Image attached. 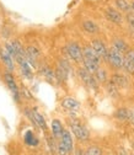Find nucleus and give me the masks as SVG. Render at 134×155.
Listing matches in <instances>:
<instances>
[{
    "mask_svg": "<svg viewBox=\"0 0 134 155\" xmlns=\"http://www.w3.org/2000/svg\"><path fill=\"white\" fill-rule=\"evenodd\" d=\"M40 73L42 74V76L46 80H48L49 83H54L57 80V75H55V70H53L51 67L48 65H43L41 67Z\"/></svg>",
    "mask_w": 134,
    "mask_h": 155,
    "instance_id": "nucleus-14",
    "label": "nucleus"
},
{
    "mask_svg": "<svg viewBox=\"0 0 134 155\" xmlns=\"http://www.w3.org/2000/svg\"><path fill=\"white\" fill-rule=\"evenodd\" d=\"M133 148H134V144H133Z\"/></svg>",
    "mask_w": 134,
    "mask_h": 155,
    "instance_id": "nucleus-30",
    "label": "nucleus"
},
{
    "mask_svg": "<svg viewBox=\"0 0 134 155\" xmlns=\"http://www.w3.org/2000/svg\"><path fill=\"white\" fill-rule=\"evenodd\" d=\"M114 8L119 10L122 14H129L132 12V5H130V0H113Z\"/></svg>",
    "mask_w": 134,
    "mask_h": 155,
    "instance_id": "nucleus-10",
    "label": "nucleus"
},
{
    "mask_svg": "<svg viewBox=\"0 0 134 155\" xmlns=\"http://www.w3.org/2000/svg\"><path fill=\"white\" fill-rule=\"evenodd\" d=\"M130 5H132V12H134V0H130Z\"/></svg>",
    "mask_w": 134,
    "mask_h": 155,
    "instance_id": "nucleus-29",
    "label": "nucleus"
},
{
    "mask_svg": "<svg viewBox=\"0 0 134 155\" xmlns=\"http://www.w3.org/2000/svg\"><path fill=\"white\" fill-rule=\"evenodd\" d=\"M128 121H129L132 124H134V108H130V110H129V117H128Z\"/></svg>",
    "mask_w": 134,
    "mask_h": 155,
    "instance_id": "nucleus-27",
    "label": "nucleus"
},
{
    "mask_svg": "<svg viewBox=\"0 0 134 155\" xmlns=\"http://www.w3.org/2000/svg\"><path fill=\"white\" fill-rule=\"evenodd\" d=\"M24 139H25V143H26L27 145L36 147V145L38 144V139L34 137V134H33V132H32V130H27V132L25 133Z\"/></svg>",
    "mask_w": 134,
    "mask_h": 155,
    "instance_id": "nucleus-20",
    "label": "nucleus"
},
{
    "mask_svg": "<svg viewBox=\"0 0 134 155\" xmlns=\"http://www.w3.org/2000/svg\"><path fill=\"white\" fill-rule=\"evenodd\" d=\"M114 117H116L118 121H128L129 110L128 108H124V107L118 108L116 112H114Z\"/></svg>",
    "mask_w": 134,
    "mask_h": 155,
    "instance_id": "nucleus-19",
    "label": "nucleus"
},
{
    "mask_svg": "<svg viewBox=\"0 0 134 155\" xmlns=\"http://www.w3.org/2000/svg\"><path fill=\"white\" fill-rule=\"evenodd\" d=\"M126 57H128L129 59H132L133 63H134V49H129V51L126 53Z\"/></svg>",
    "mask_w": 134,
    "mask_h": 155,
    "instance_id": "nucleus-28",
    "label": "nucleus"
},
{
    "mask_svg": "<svg viewBox=\"0 0 134 155\" xmlns=\"http://www.w3.org/2000/svg\"><path fill=\"white\" fill-rule=\"evenodd\" d=\"M31 112H32V122L37 126V127H40V128H42L43 130L44 129H47V124H46V120L43 118V116L38 112L36 108H32L31 110Z\"/></svg>",
    "mask_w": 134,
    "mask_h": 155,
    "instance_id": "nucleus-12",
    "label": "nucleus"
},
{
    "mask_svg": "<svg viewBox=\"0 0 134 155\" xmlns=\"http://www.w3.org/2000/svg\"><path fill=\"white\" fill-rule=\"evenodd\" d=\"M83 30L89 35H97L100 32L99 25L92 20H84L83 21Z\"/></svg>",
    "mask_w": 134,
    "mask_h": 155,
    "instance_id": "nucleus-11",
    "label": "nucleus"
},
{
    "mask_svg": "<svg viewBox=\"0 0 134 155\" xmlns=\"http://www.w3.org/2000/svg\"><path fill=\"white\" fill-rule=\"evenodd\" d=\"M78 75L79 78L81 79V81L90 89H93V90H96L97 89V80H96V78H95L93 74H91L89 70H86L84 67L79 68L78 69Z\"/></svg>",
    "mask_w": 134,
    "mask_h": 155,
    "instance_id": "nucleus-5",
    "label": "nucleus"
},
{
    "mask_svg": "<svg viewBox=\"0 0 134 155\" xmlns=\"http://www.w3.org/2000/svg\"><path fill=\"white\" fill-rule=\"evenodd\" d=\"M95 78H96V80L97 83H107L108 81V75H107V71L103 69V68H99L97 71L93 74Z\"/></svg>",
    "mask_w": 134,
    "mask_h": 155,
    "instance_id": "nucleus-21",
    "label": "nucleus"
},
{
    "mask_svg": "<svg viewBox=\"0 0 134 155\" xmlns=\"http://www.w3.org/2000/svg\"><path fill=\"white\" fill-rule=\"evenodd\" d=\"M91 47L93 48L95 52H96V53L100 55V58H101L102 61L107 62L108 48L106 47V45H105L101 40H99V38H95V40H92V41H91Z\"/></svg>",
    "mask_w": 134,
    "mask_h": 155,
    "instance_id": "nucleus-8",
    "label": "nucleus"
},
{
    "mask_svg": "<svg viewBox=\"0 0 134 155\" xmlns=\"http://www.w3.org/2000/svg\"><path fill=\"white\" fill-rule=\"evenodd\" d=\"M62 107L69 111H76L80 107V102L74 97H65L62 101Z\"/></svg>",
    "mask_w": 134,
    "mask_h": 155,
    "instance_id": "nucleus-13",
    "label": "nucleus"
},
{
    "mask_svg": "<svg viewBox=\"0 0 134 155\" xmlns=\"http://www.w3.org/2000/svg\"><path fill=\"white\" fill-rule=\"evenodd\" d=\"M122 69L128 74H134V63H133L132 59H129V58L126 57V55H124V63H123Z\"/></svg>",
    "mask_w": 134,
    "mask_h": 155,
    "instance_id": "nucleus-23",
    "label": "nucleus"
},
{
    "mask_svg": "<svg viewBox=\"0 0 134 155\" xmlns=\"http://www.w3.org/2000/svg\"><path fill=\"white\" fill-rule=\"evenodd\" d=\"M111 80L118 87H126L128 85V78L126 75H123V74H119V73L113 74L112 78H111Z\"/></svg>",
    "mask_w": 134,
    "mask_h": 155,
    "instance_id": "nucleus-15",
    "label": "nucleus"
},
{
    "mask_svg": "<svg viewBox=\"0 0 134 155\" xmlns=\"http://www.w3.org/2000/svg\"><path fill=\"white\" fill-rule=\"evenodd\" d=\"M64 129H63V124L60 123L59 120H53L52 121V133L55 138H60L63 134Z\"/></svg>",
    "mask_w": 134,
    "mask_h": 155,
    "instance_id": "nucleus-18",
    "label": "nucleus"
},
{
    "mask_svg": "<svg viewBox=\"0 0 134 155\" xmlns=\"http://www.w3.org/2000/svg\"><path fill=\"white\" fill-rule=\"evenodd\" d=\"M83 64H84V68H85L86 70H89L91 74H95V73L97 71V69L100 68V64L95 63V62H92V61H89V59H84V61H83Z\"/></svg>",
    "mask_w": 134,
    "mask_h": 155,
    "instance_id": "nucleus-22",
    "label": "nucleus"
},
{
    "mask_svg": "<svg viewBox=\"0 0 134 155\" xmlns=\"http://www.w3.org/2000/svg\"><path fill=\"white\" fill-rule=\"evenodd\" d=\"M58 153H59V155H67L69 151H68V149L65 148V145L60 142L59 144H58Z\"/></svg>",
    "mask_w": 134,
    "mask_h": 155,
    "instance_id": "nucleus-26",
    "label": "nucleus"
},
{
    "mask_svg": "<svg viewBox=\"0 0 134 155\" xmlns=\"http://www.w3.org/2000/svg\"><path fill=\"white\" fill-rule=\"evenodd\" d=\"M124 18H126V22H127L129 30H130L132 32H134V12L126 14V15H124Z\"/></svg>",
    "mask_w": 134,
    "mask_h": 155,
    "instance_id": "nucleus-24",
    "label": "nucleus"
},
{
    "mask_svg": "<svg viewBox=\"0 0 134 155\" xmlns=\"http://www.w3.org/2000/svg\"><path fill=\"white\" fill-rule=\"evenodd\" d=\"M60 142L65 145V148L68 149L69 153L73 151V147H74V145H73V137H71V134H70L69 130H65V129H64L62 137H60Z\"/></svg>",
    "mask_w": 134,
    "mask_h": 155,
    "instance_id": "nucleus-16",
    "label": "nucleus"
},
{
    "mask_svg": "<svg viewBox=\"0 0 134 155\" xmlns=\"http://www.w3.org/2000/svg\"><path fill=\"white\" fill-rule=\"evenodd\" d=\"M83 53H84V59H89V61H92L97 64H101L102 59L100 58V55L93 51V48L91 46H86L83 48Z\"/></svg>",
    "mask_w": 134,
    "mask_h": 155,
    "instance_id": "nucleus-9",
    "label": "nucleus"
},
{
    "mask_svg": "<svg viewBox=\"0 0 134 155\" xmlns=\"http://www.w3.org/2000/svg\"><path fill=\"white\" fill-rule=\"evenodd\" d=\"M124 55L123 53H121L118 49H116L113 46L108 48V57H107V62L114 67L116 69H122L123 68V63H124Z\"/></svg>",
    "mask_w": 134,
    "mask_h": 155,
    "instance_id": "nucleus-2",
    "label": "nucleus"
},
{
    "mask_svg": "<svg viewBox=\"0 0 134 155\" xmlns=\"http://www.w3.org/2000/svg\"><path fill=\"white\" fill-rule=\"evenodd\" d=\"M0 59H2L3 64L6 68V71L9 73H14L15 70V59L14 57L6 51V48H0Z\"/></svg>",
    "mask_w": 134,
    "mask_h": 155,
    "instance_id": "nucleus-7",
    "label": "nucleus"
},
{
    "mask_svg": "<svg viewBox=\"0 0 134 155\" xmlns=\"http://www.w3.org/2000/svg\"><path fill=\"white\" fill-rule=\"evenodd\" d=\"M112 46L116 48V49H118L121 53H123V54H126L129 51L128 43L124 40H122V38H114L113 42H112Z\"/></svg>",
    "mask_w": 134,
    "mask_h": 155,
    "instance_id": "nucleus-17",
    "label": "nucleus"
},
{
    "mask_svg": "<svg viewBox=\"0 0 134 155\" xmlns=\"http://www.w3.org/2000/svg\"><path fill=\"white\" fill-rule=\"evenodd\" d=\"M3 79H4L5 85H6L8 89L10 90V92H11V95H12L15 102H18V101H20L21 95H20V90H18V86H17V84H16V80H15L12 73H9V71L4 73Z\"/></svg>",
    "mask_w": 134,
    "mask_h": 155,
    "instance_id": "nucleus-3",
    "label": "nucleus"
},
{
    "mask_svg": "<svg viewBox=\"0 0 134 155\" xmlns=\"http://www.w3.org/2000/svg\"><path fill=\"white\" fill-rule=\"evenodd\" d=\"M65 52L68 54V57L75 63H83L84 61V53H83V48L76 43V42H69L65 47Z\"/></svg>",
    "mask_w": 134,
    "mask_h": 155,
    "instance_id": "nucleus-1",
    "label": "nucleus"
},
{
    "mask_svg": "<svg viewBox=\"0 0 134 155\" xmlns=\"http://www.w3.org/2000/svg\"><path fill=\"white\" fill-rule=\"evenodd\" d=\"M85 155H101V149L96 145H92L86 150Z\"/></svg>",
    "mask_w": 134,
    "mask_h": 155,
    "instance_id": "nucleus-25",
    "label": "nucleus"
},
{
    "mask_svg": "<svg viewBox=\"0 0 134 155\" xmlns=\"http://www.w3.org/2000/svg\"><path fill=\"white\" fill-rule=\"evenodd\" d=\"M105 16L109 22H112L114 25H123L126 22L124 14H122L119 10H117L113 6H108L105 9Z\"/></svg>",
    "mask_w": 134,
    "mask_h": 155,
    "instance_id": "nucleus-4",
    "label": "nucleus"
},
{
    "mask_svg": "<svg viewBox=\"0 0 134 155\" xmlns=\"http://www.w3.org/2000/svg\"><path fill=\"white\" fill-rule=\"evenodd\" d=\"M70 128H71L74 135H75V137L78 138L79 140L85 142V140H87V139L90 138V133H89L87 128H86L85 126H83L81 123H79V122H73V123L70 124Z\"/></svg>",
    "mask_w": 134,
    "mask_h": 155,
    "instance_id": "nucleus-6",
    "label": "nucleus"
}]
</instances>
